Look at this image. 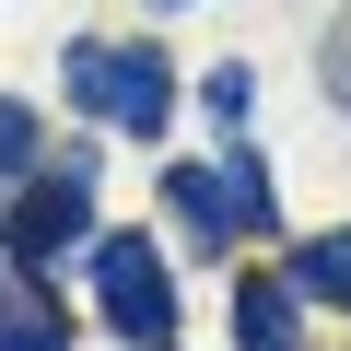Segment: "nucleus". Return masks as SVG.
Returning <instances> with one entry per match:
<instances>
[{"instance_id": "f257e3e1", "label": "nucleus", "mask_w": 351, "mask_h": 351, "mask_svg": "<svg viewBox=\"0 0 351 351\" xmlns=\"http://www.w3.org/2000/svg\"><path fill=\"white\" fill-rule=\"evenodd\" d=\"M94 234V141H71L47 176H24V188H12V211H0V258H71Z\"/></svg>"}, {"instance_id": "f03ea898", "label": "nucleus", "mask_w": 351, "mask_h": 351, "mask_svg": "<svg viewBox=\"0 0 351 351\" xmlns=\"http://www.w3.org/2000/svg\"><path fill=\"white\" fill-rule=\"evenodd\" d=\"M94 304H106V328H117L129 351H164V328H176V293H164V258H152V234H106V246H94Z\"/></svg>"}, {"instance_id": "7ed1b4c3", "label": "nucleus", "mask_w": 351, "mask_h": 351, "mask_svg": "<svg viewBox=\"0 0 351 351\" xmlns=\"http://www.w3.org/2000/svg\"><path fill=\"white\" fill-rule=\"evenodd\" d=\"M164 106H176V71H164V47H106V129L117 141H164Z\"/></svg>"}, {"instance_id": "20e7f679", "label": "nucleus", "mask_w": 351, "mask_h": 351, "mask_svg": "<svg viewBox=\"0 0 351 351\" xmlns=\"http://www.w3.org/2000/svg\"><path fill=\"white\" fill-rule=\"evenodd\" d=\"M164 211L188 223V246H199V258L246 234V223H234V188H223V164H176V176H164Z\"/></svg>"}, {"instance_id": "39448f33", "label": "nucleus", "mask_w": 351, "mask_h": 351, "mask_svg": "<svg viewBox=\"0 0 351 351\" xmlns=\"http://www.w3.org/2000/svg\"><path fill=\"white\" fill-rule=\"evenodd\" d=\"M281 281H293L304 304H339V316H351V234H304Z\"/></svg>"}, {"instance_id": "423d86ee", "label": "nucleus", "mask_w": 351, "mask_h": 351, "mask_svg": "<svg viewBox=\"0 0 351 351\" xmlns=\"http://www.w3.org/2000/svg\"><path fill=\"white\" fill-rule=\"evenodd\" d=\"M234 339L246 351H293V281H246L234 293Z\"/></svg>"}, {"instance_id": "0eeeda50", "label": "nucleus", "mask_w": 351, "mask_h": 351, "mask_svg": "<svg viewBox=\"0 0 351 351\" xmlns=\"http://www.w3.org/2000/svg\"><path fill=\"white\" fill-rule=\"evenodd\" d=\"M223 188H234V223H246V234H281V199H269V164H258L246 141H223Z\"/></svg>"}, {"instance_id": "6e6552de", "label": "nucleus", "mask_w": 351, "mask_h": 351, "mask_svg": "<svg viewBox=\"0 0 351 351\" xmlns=\"http://www.w3.org/2000/svg\"><path fill=\"white\" fill-rule=\"evenodd\" d=\"M36 141H47V129H36V106L12 94V106H0V176H36Z\"/></svg>"}, {"instance_id": "1a4fd4ad", "label": "nucleus", "mask_w": 351, "mask_h": 351, "mask_svg": "<svg viewBox=\"0 0 351 351\" xmlns=\"http://www.w3.org/2000/svg\"><path fill=\"white\" fill-rule=\"evenodd\" d=\"M0 351H71V339H59V316L24 293V316H0Z\"/></svg>"}, {"instance_id": "9d476101", "label": "nucleus", "mask_w": 351, "mask_h": 351, "mask_svg": "<svg viewBox=\"0 0 351 351\" xmlns=\"http://www.w3.org/2000/svg\"><path fill=\"white\" fill-rule=\"evenodd\" d=\"M71 106H82V117H94V106H106V47H94V36H82V47H71Z\"/></svg>"}, {"instance_id": "9b49d317", "label": "nucleus", "mask_w": 351, "mask_h": 351, "mask_svg": "<svg viewBox=\"0 0 351 351\" xmlns=\"http://www.w3.org/2000/svg\"><path fill=\"white\" fill-rule=\"evenodd\" d=\"M316 71H328V94H339V106H351V24H339V36H328V59H316Z\"/></svg>"}, {"instance_id": "f8f14e48", "label": "nucleus", "mask_w": 351, "mask_h": 351, "mask_svg": "<svg viewBox=\"0 0 351 351\" xmlns=\"http://www.w3.org/2000/svg\"><path fill=\"white\" fill-rule=\"evenodd\" d=\"M164 12H176V0H164Z\"/></svg>"}]
</instances>
